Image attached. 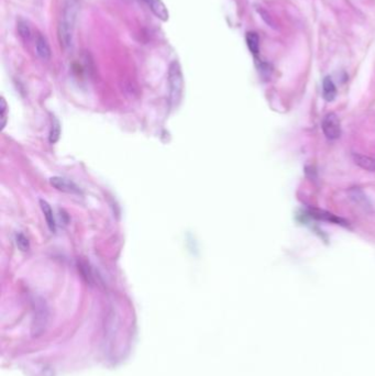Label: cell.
Masks as SVG:
<instances>
[{
  "label": "cell",
  "instance_id": "1",
  "mask_svg": "<svg viewBox=\"0 0 375 376\" xmlns=\"http://www.w3.org/2000/svg\"><path fill=\"white\" fill-rule=\"evenodd\" d=\"M78 0H66L63 6V11L61 15L60 24H58L57 34L58 41H60L61 47L67 50L73 45V38L76 19L78 15Z\"/></svg>",
  "mask_w": 375,
  "mask_h": 376
},
{
  "label": "cell",
  "instance_id": "2",
  "mask_svg": "<svg viewBox=\"0 0 375 376\" xmlns=\"http://www.w3.org/2000/svg\"><path fill=\"white\" fill-rule=\"evenodd\" d=\"M169 84H170V98L173 106H177L183 95L184 78L183 72L177 61L171 63L169 69Z\"/></svg>",
  "mask_w": 375,
  "mask_h": 376
},
{
  "label": "cell",
  "instance_id": "3",
  "mask_svg": "<svg viewBox=\"0 0 375 376\" xmlns=\"http://www.w3.org/2000/svg\"><path fill=\"white\" fill-rule=\"evenodd\" d=\"M323 131L326 137L329 140H336L341 135V125L339 118L336 113L330 112L325 116L323 124H322Z\"/></svg>",
  "mask_w": 375,
  "mask_h": 376
},
{
  "label": "cell",
  "instance_id": "4",
  "mask_svg": "<svg viewBox=\"0 0 375 376\" xmlns=\"http://www.w3.org/2000/svg\"><path fill=\"white\" fill-rule=\"evenodd\" d=\"M50 184L62 193L71 195L82 194V190H80V188L74 182H72L71 179H67L65 177H61V176H54V177L50 178Z\"/></svg>",
  "mask_w": 375,
  "mask_h": 376
},
{
  "label": "cell",
  "instance_id": "5",
  "mask_svg": "<svg viewBox=\"0 0 375 376\" xmlns=\"http://www.w3.org/2000/svg\"><path fill=\"white\" fill-rule=\"evenodd\" d=\"M309 214H310L311 217H314V218H316V219L329 221V223H332V224H336V225H340V226H349V224H348L345 219L340 218V217H337L336 215H333V214H330V212H328V211L320 210V209H315V208H313V209H310Z\"/></svg>",
  "mask_w": 375,
  "mask_h": 376
},
{
  "label": "cell",
  "instance_id": "6",
  "mask_svg": "<svg viewBox=\"0 0 375 376\" xmlns=\"http://www.w3.org/2000/svg\"><path fill=\"white\" fill-rule=\"evenodd\" d=\"M35 51L38 56L43 61H49L51 58V49L48 40L42 34H38L35 39Z\"/></svg>",
  "mask_w": 375,
  "mask_h": 376
},
{
  "label": "cell",
  "instance_id": "7",
  "mask_svg": "<svg viewBox=\"0 0 375 376\" xmlns=\"http://www.w3.org/2000/svg\"><path fill=\"white\" fill-rule=\"evenodd\" d=\"M40 207H41V210L44 215L45 221H47V225L49 226V229L51 232H55L56 231V221H55V217H54L53 210L50 203L44 201V199H40Z\"/></svg>",
  "mask_w": 375,
  "mask_h": 376
},
{
  "label": "cell",
  "instance_id": "8",
  "mask_svg": "<svg viewBox=\"0 0 375 376\" xmlns=\"http://www.w3.org/2000/svg\"><path fill=\"white\" fill-rule=\"evenodd\" d=\"M352 160H353L354 164L356 166L361 167L362 170L369 171V172H375V158L363 155V154L354 153L352 154Z\"/></svg>",
  "mask_w": 375,
  "mask_h": 376
},
{
  "label": "cell",
  "instance_id": "9",
  "mask_svg": "<svg viewBox=\"0 0 375 376\" xmlns=\"http://www.w3.org/2000/svg\"><path fill=\"white\" fill-rule=\"evenodd\" d=\"M144 1L149 4V7L151 8V10L157 18H160L163 21L169 20V11H167L165 4L162 2V0H144Z\"/></svg>",
  "mask_w": 375,
  "mask_h": 376
},
{
  "label": "cell",
  "instance_id": "10",
  "mask_svg": "<svg viewBox=\"0 0 375 376\" xmlns=\"http://www.w3.org/2000/svg\"><path fill=\"white\" fill-rule=\"evenodd\" d=\"M323 89H324V97L327 101H332L334 97H336L337 94V89L336 86H334L332 79L330 77L327 76L325 77V79L323 81Z\"/></svg>",
  "mask_w": 375,
  "mask_h": 376
},
{
  "label": "cell",
  "instance_id": "11",
  "mask_svg": "<svg viewBox=\"0 0 375 376\" xmlns=\"http://www.w3.org/2000/svg\"><path fill=\"white\" fill-rule=\"evenodd\" d=\"M61 134V125L55 117L52 118V124H51V130H50V143H56L60 139Z\"/></svg>",
  "mask_w": 375,
  "mask_h": 376
},
{
  "label": "cell",
  "instance_id": "12",
  "mask_svg": "<svg viewBox=\"0 0 375 376\" xmlns=\"http://www.w3.org/2000/svg\"><path fill=\"white\" fill-rule=\"evenodd\" d=\"M247 44L250 51L256 55L260 49V39L255 32H249L247 34Z\"/></svg>",
  "mask_w": 375,
  "mask_h": 376
},
{
  "label": "cell",
  "instance_id": "13",
  "mask_svg": "<svg viewBox=\"0 0 375 376\" xmlns=\"http://www.w3.org/2000/svg\"><path fill=\"white\" fill-rule=\"evenodd\" d=\"M18 33H19V35L21 37V39L25 41V42H29L30 39H31V29L29 25L26 24V22L25 20H20L19 22H18Z\"/></svg>",
  "mask_w": 375,
  "mask_h": 376
},
{
  "label": "cell",
  "instance_id": "14",
  "mask_svg": "<svg viewBox=\"0 0 375 376\" xmlns=\"http://www.w3.org/2000/svg\"><path fill=\"white\" fill-rule=\"evenodd\" d=\"M16 243H17V247L19 248L20 251H22V252L29 251L30 242H29L28 238H26L24 233H18L16 235Z\"/></svg>",
  "mask_w": 375,
  "mask_h": 376
},
{
  "label": "cell",
  "instance_id": "15",
  "mask_svg": "<svg viewBox=\"0 0 375 376\" xmlns=\"http://www.w3.org/2000/svg\"><path fill=\"white\" fill-rule=\"evenodd\" d=\"M0 111H1V116H0V119H1V129L4 128V125L7 124V117H8V105L4 98L1 97V100H0Z\"/></svg>",
  "mask_w": 375,
  "mask_h": 376
},
{
  "label": "cell",
  "instance_id": "16",
  "mask_svg": "<svg viewBox=\"0 0 375 376\" xmlns=\"http://www.w3.org/2000/svg\"><path fill=\"white\" fill-rule=\"evenodd\" d=\"M259 13L262 16V19L265 21L266 25H269L270 26H274L273 21H272V19H271V17H270V15H269L268 12L264 11V10H262V9H259Z\"/></svg>",
  "mask_w": 375,
  "mask_h": 376
}]
</instances>
